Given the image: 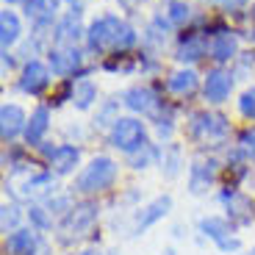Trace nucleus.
<instances>
[{"label":"nucleus","instance_id":"obj_32","mask_svg":"<svg viewBox=\"0 0 255 255\" xmlns=\"http://www.w3.org/2000/svg\"><path fill=\"white\" fill-rule=\"evenodd\" d=\"M253 255H255V253H253Z\"/></svg>","mask_w":255,"mask_h":255},{"label":"nucleus","instance_id":"obj_30","mask_svg":"<svg viewBox=\"0 0 255 255\" xmlns=\"http://www.w3.org/2000/svg\"><path fill=\"white\" fill-rule=\"evenodd\" d=\"M81 255H100L97 250H86V253H81Z\"/></svg>","mask_w":255,"mask_h":255},{"label":"nucleus","instance_id":"obj_25","mask_svg":"<svg viewBox=\"0 0 255 255\" xmlns=\"http://www.w3.org/2000/svg\"><path fill=\"white\" fill-rule=\"evenodd\" d=\"M169 19H172V22H186V19H189V6H186V3H180V0H172V3H169Z\"/></svg>","mask_w":255,"mask_h":255},{"label":"nucleus","instance_id":"obj_17","mask_svg":"<svg viewBox=\"0 0 255 255\" xmlns=\"http://www.w3.org/2000/svg\"><path fill=\"white\" fill-rule=\"evenodd\" d=\"M236 36L233 33H217L214 42H211V56L217 58V61H228V58L236 56Z\"/></svg>","mask_w":255,"mask_h":255},{"label":"nucleus","instance_id":"obj_19","mask_svg":"<svg viewBox=\"0 0 255 255\" xmlns=\"http://www.w3.org/2000/svg\"><path fill=\"white\" fill-rule=\"evenodd\" d=\"M19 39V19H17V14L14 11H3L0 14V42H3V47H8V45H14Z\"/></svg>","mask_w":255,"mask_h":255},{"label":"nucleus","instance_id":"obj_2","mask_svg":"<svg viewBox=\"0 0 255 255\" xmlns=\"http://www.w3.org/2000/svg\"><path fill=\"white\" fill-rule=\"evenodd\" d=\"M114 178H117V164L106 155H97V158H92L89 166H83V172L75 180V189L81 194H95V191L109 189L114 183Z\"/></svg>","mask_w":255,"mask_h":255},{"label":"nucleus","instance_id":"obj_23","mask_svg":"<svg viewBox=\"0 0 255 255\" xmlns=\"http://www.w3.org/2000/svg\"><path fill=\"white\" fill-rule=\"evenodd\" d=\"M205 164H194L191 166V191H203V186L211 183V178H214V164L208 166V169H203Z\"/></svg>","mask_w":255,"mask_h":255},{"label":"nucleus","instance_id":"obj_14","mask_svg":"<svg viewBox=\"0 0 255 255\" xmlns=\"http://www.w3.org/2000/svg\"><path fill=\"white\" fill-rule=\"evenodd\" d=\"M47 125H50V114H47V109H36L31 114V122L25 125V141L28 144H39L42 136L47 133Z\"/></svg>","mask_w":255,"mask_h":255},{"label":"nucleus","instance_id":"obj_29","mask_svg":"<svg viewBox=\"0 0 255 255\" xmlns=\"http://www.w3.org/2000/svg\"><path fill=\"white\" fill-rule=\"evenodd\" d=\"M120 3H122V6H128V8H133V6H139L141 0H120Z\"/></svg>","mask_w":255,"mask_h":255},{"label":"nucleus","instance_id":"obj_31","mask_svg":"<svg viewBox=\"0 0 255 255\" xmlns=\"http://www.w3.org/2000/svg\"><path fill=\"white\" fill-rule=\"evenodd\" d=\"M6 3H19V0H6Z\"/></svg>","mask_w":255,"mask_h":255},{"label":"nucleus","instance_id":"obj_24","mask_svg":"<svg viewBox=\"0 0 255 255\" xmlns=\"http://www.w3.org/2000/svg\"><path fill=\"white\" fill-rule=\"evenodd\" d=\"M19 222V208L17 205H3V233H14Z\"/></svg>","mask_w":255,"mask_h":255},{"label":"nucleus","instance_id":"obj_18","mask_svg":"<svg viewBox=\"0 0 255 255\" xmlns=\"http://www.w3.org/2000/svg\"><path fill=\"white\" fill-rule=\"evenodd\" d=\"M81 36V22H78V14H67V17L58 22L56 28V39L61 42V45H75V39Z\"/></svg>","mask_w":255,"mask_h":255},{"label":"nucleus","instance_id":"obj_9","mask_svg":"<svg viewBox=\"0 0 255 255\" xmlns=\"http://www.w3.org/2000/svg\"><path fill=\"white\" fill-rule=\"evenodd\" d=\"M25 128V111L19 109V106H3V111H0V133H3V139H14V136L19 133Z\"/></svg>","mask_w":255,"mask_h":255},{"label":"nucleus","instance_id":"obj_4","mask_svg":"<svg viewBox=\"0 0 255 255\" xmlns=\"http://www.w3.org/2000/svg\"><path fill=\"white\" fill-rule=\"evenodd\" d=\"M95 219H97V205L95 203L75 205V208H70V217L64 219V233H67V236H83V233L95 225Z\"/></svg>","mask_w":255,"mask_h":255},{"label":"nucleus","instance_id":"obj_1","mask_svg":"<svg viewBox=\"0 0 255 255\" xmlns=\"http://www.w3.org/2000/svg\"><path fill=\"white\" fill-rule=\"evenodd\" d=\"M89 45L92 50H125L136 42V31L120 17H100L89 28Z\"/></svg>","mask_w":255,"mask_h":255},{"label":"nucleus","instance_id":"obj_7","mask_svg":"<svg viewBox=\"0 0 255 255\" xmlns=\"http://www.w3.org/2000/svg\"><path fill=\"white\" fill-rule=\"evenodd\" d=\"M200 230H203L205 236L214 239L222 250H239V239H230V230H228V222H225V219L208 217V219L200 222Z\"/></svg>","mask_w":255,"mask_h":255},{"label":"nucleus","instance_id":"obj_10","mask_svg":"<svg viewBox=\"0 0 255 255\" xmlns=\"http://www.w3.org/2000/svg\"><path fill=\"white\" fill-rule=\"evenodd\" d=\"M78 64H81V53L75 50V45L70 47H56L50 53V67L56 75H70V72L78 70Z\"/></svg>","mask_w":255,"mask_h":255},{"label":"nucleus","instance_id":"obj_3","mask_svg":"<svg viewBox=\"0 0 255 255\" xmlns=\"http://www.w3.org/2000/svg\"><path fill=\"white\" fill-rule=\"evenodd\" d=\"M111 144H114L117 150H125V153H133V150L144 147V125H141L139 120H130V117L114 120Z\"/></svg>","mask_w":255,"mask_h":255},{"label":"nucleus","instance_id":"obj_16","mask_svg":"<svg viewBox=\"0 0 255 255\" xmlns=\"http://www.w3.org/2000/svg\"><path fill=\"white\" fill-rule=\"evenodd\" d=\"M56 8H58V0H28L25 3V14L33 22H50Z\"/></svg>","mask_w":255,"mask_h":255},{"label":"nucleus","instance_id":"obj_21","mask_svg":"<svg viewBox=\"0 0 255 255\" xmlns=\"http://www.w3.org/2000/svg\"><path fill=\"white\" fill-rule=\"evenodd\" d=\"M97 97V89L92 81H78L75 89H72V103H75L78 109H89L92 103H95Z\"/></svg>","mask_w":255,"mask_h":255},{"label":"nucleus","instance_id":"obj_26","mask_svg":"<svg viewBox=\"0 0 255 255\" xmlns=\"http://www.w3.org/2000/svg\"><path fill=\"white\" fill-rule=\"evenodd\" d=\"M239 109H242L244 117L255 120V89H247V92H244L242 100H239Z\"/></svg>","mask_w":255,"mask_h":255},{"label":"nucleus","instance_id":"obj_8","mask_svg":"<svg viewBox=\"0 0 255 255\" xmlns=\"http://www.w3.org/2000/svg\"><path fill=\"white\" fill-rule=\"evenodd\" d=\"M47 83H50V72H47L45 64H39V61L28 64L25 70H22V78H19V86L25 92H31V95H39Z\"/></svg>","mask_w":255,"mask_h":255},{"label":"nucleus","instance_id":"obj_20","mask_svg":"<svg viewBox=\"0 0 255 255\" xmlns=\"http://www.w3.org/2000/svg\"><path fill=\"white\" fill-rule=\"evenodd\" d=\"M169 92H175V95H189V92H194L197 89V75L191 70H180V72H175L172 78H169Z\"/></svg>","mask_w":255,"mask_h":255},{"label":"nucleus","instance_id":"obj_15","mask_svg":"<svg viewBox=\"0 0 255 255\" xmlns=\"http://www.w3.org/2000/svg\"><path fill=\"white\" fill-rule=\"evenodd\" d=\"M125 103H128V109L147 114V111L155 109V95H153V89H147V86H133V89L125 95Z\"/></svg>","mask_w":255,"mask_h":255},{"label":"nucleus","instance_id":"obj_5","mask_svg":"<svg viewBox=\"0 0 255 255\" xmlns=\"http://www.w3.org/2000/svg\"><path fill=\"white\" fill-rule=\"evenodd\" d=\"M191 130H194V136H200V139L214 141V139H222V136L228 133V122L219 114H197L194 122H191Z\"/></svg>","mask_w":255,"mask_h":255},{"label":"nucleus","instance_id":"obj_13","mask_svg":"<svg viewBox=\"0 0 255 255\" xmlns=\"http://www.w3.org/2000/svg\"><path fill=\"white\" fill-rule=\"evenodd\" d=\"M78 161H81V153H78L75 147H58L50 158V166L56 175H70L78 166Z\"/></svg>","mask_w":255,"mask_h":255},{"label":"nucleus","instance_id":"obj_11","mask_svg":"<svg viewBox=\"0 0 255 255\" xmlns=\"http://www.w3.org/2000/svg\"><path fill=\"white\" fill-rule=\"evenodd\" d=\"M169 208H172V197H169V194H164V197H155L153 203H150V205H147V208L139 214V217H136V230H144V228H150V225H155L158 219H164Z\"/></svg>","mask_w":255,"mask_h":255},{"label":"nucleus","instance_id":"obj_22","mask_svg":"<svg viewBox=\"0 0 255 255\" xmlns=\"http://www.w3.org/2000/svg\"><path fill=\"white\" fill-rule=\"evenodd\" d=\"M203 53H205V42H203V39H189V42L180 45L178 58H180V61H197Z\"/></svg>","mask_w":255,"mask_h":255},{"label":"nucleus","instance_id":"obj_12","mask_svg":"<svg viewBox=\"0 0 255 255\" xmlns=\"http://www.w3.org/2000/svg\"><path fill=\"white\" fill-rule=\"evenodd\" d=\"M230 75L228 72H222V70H217V72H211L208 78H205V100L208 103H222L225 97L230 95Z\"/></svg>","mask_w":255,"mask_h":255},{"label":"nucleus","instance_id":"obj_27","mask_svg":"<svg viewBox=\"0 0 255 255\" xmlns=\"http://www.w3.org/2000/svg\"><path fill=\"white\" fill-rule=\"evenodd\" d=\"M31 219H33V225H36V228H50V225H53V219L45 214V208H42V205H33V208H31Z\"/></svg>","mask_w":255,"mask_h":255},{"label":"nucleus","instance_id":"obj_28","mask_svg":"<svg viewBox=\"0 0 255 255\" xmlns=\"http://www.w3.org/2000/svg\"><path fill=\"white\" fill-rule=\"evenodd\" d=\"M242 144L247 147V150H255V128H250V130L242 133Z\"/></svg>","mask_w":255,"mask_h":255},{"label":"nucleus","instance_id":"obj_6","mask_svg":"<svg viewBox=\"0 0 255 255\" xmlns=\"http://www.w3.org/2000/svg\"><path fill=\"white\" fill-rule=\"evenodd\" d=\"M39 244L42 242L33 230H14L6 239V255H36Z\"/></svg>","mask_w":255,"mask_h":255}]
</instances>
